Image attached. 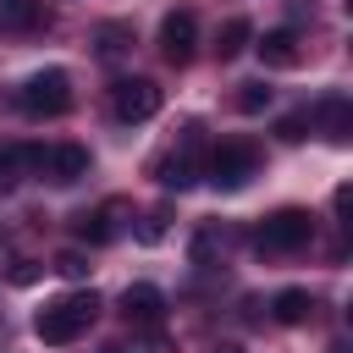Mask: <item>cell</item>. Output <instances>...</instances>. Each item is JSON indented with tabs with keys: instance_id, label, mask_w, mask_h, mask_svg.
I'll return each instance as SVG.
<instances>
[{
	"instance_id": "6da1fadb",
	"label": "cell",
	"mask_w": 353,
	"mask_h": 353,
	"mask_svg": "<svg viewBox=\"0 0 353 353\" xmlns=\"http://www.w3.org/2000/svg\"><path fill=\"white\" fill-rule=\"evenodd\" d=\"M94 314H99V292H94V287L66 292V298H55V303H44V309L33 314V336L50 342V347H66V342H77V336L94 325Z\"/></svg>"
},
{
	"instance_id": "7a4b0ae2",
	"label": "cell",
	"mask_w": 353,
	"mask_h": 353,
	"mask_svg": "<svg viewBox=\"0 0 353 353\" xmlns=\"http://www.w3.org/2000/svg\"><path fill=\"white\" fill-rule=\"evenodd\" d=\"M309 237H314V215L298 210V204L270 210V215L254 226V243H259L265 254H298V248H309Z\"/></svg>"
},
{
	"instance_id": "3957f363",
	"label": "cell",
	"mask_w": 353,
	"mask_h": 353,
	"mask_svg": "<svg viewBox=\"0 0 353 353\" xmlns=\"http://www.w3.org/2000/svg\"><path fill=\"white\" fill-rule=\"evenodd\" d=\"M17 105H22L28 116H66V110H72V77H66L61 66L33 72V77L17 88Z\"/></svg>"
},
{
	"instance_id": "277c9868",
	"label": "cell",
	"mask_w": 353,
	"mask_h": 353,
	"mask_svg": "<svg viewBox=\"0 0 353 353\" xmlns=\"http://www.w3.org/2000/svg\"><path fill=\"white\" fill-rule=\"evenodd\" d=\"M254 165H259V149H254L248 138H226V143H215V149L204 154V176H210L221 193L243 188V182L254 176Z\"/></svg>"
},
{
	"instance_id": "5b68a950",
	"label": "cell",
	"mask_w": 353,
	"mask_h": 353,
	"mask_svg": "<svg viewBox=\"0 0 353 353\" xmlns=\"http://www.w3.org/2000/svg\"><path fill=\"white\" fill-rule=\"evenodd\" d=\"M199 176H204V138H199V127H188L182 143H176L165 160H154V182L171 188V193H182V188H193Z\"/></svg>"
},
{
	"instance_id": "8992f818",
	"label": "cell",
	"mask_w": 353,
	"mask_h": 353,
	"mask_svg": "<svg viewBox=\"0 0 353 353\" xmlns=\"http://www.w3.org/2000/svg\"><path fill=\"white\" fill-rule=\"evenodd\" d=\"M160 105H165V94H160V83H149V77H121V83L110 88V116L127 121V127L160 116Z\"/></svg>"
},
{
	"instance_id": "52a82bcc",
	"label": "cell",
	"mask_w": 353,
	"mask_h": 353,
	"mask_svg": "<svg viewBox=\"0 0 353 353\" xmlns=\"http://www.w3.org/2000/svg\"><path fill=\"white\" fill-rule=\"evenodd\" d=\"M39 171H44L55 188H72V182L88 176V149H83V143H50V149L39 154Z\"/></svg>"
},
{
	"instance_id": "ba28073f",
	"label": "cell",
	"mask_w": 353,
	"mask_h": 353,
	"mask_svg": "<svg viewBox=\"0 0 353 353\" xmlns=\"http://www.w3.org/2000/svg\"><path fill=\"white\" fill-rule=\"evenodd\" d=\"M193 44H199L193 11H171V17L160 22V55H165L171 66H188V61H193Z\"/></svg>"
},
{
	"instance_id": "9c48e42d",
	"label": "cell",
	"mask_w": 353,
	"mask_h": 353,
	"mask_svg": "<svg viewBox=\"0 0 353 353\" xmlns=\"http://www.w3.org/2000/svg\"><path fill=\"white\" fill-rule=\"evenodd\" d=\"M121 314H127L132 325H149V331H154V325L165 320V292L149 287V281H138V287L121 292Z\"/></svg>"
},
{
	"instance_id": "30bf717a",
	"label": "cell",
	"mask_w": 353,
	"mask_h": 353,
	"mask_svg": "<svg viewBox=\"0 0 353 353\" xmlns=\"http://www.w3.org/2000/svg\"><path fill=\"white\" fill-rule=\"evenodd\" d=\"M309 121H320V132H325L331 143H347V138H353V99H347V94H325Z\"/></svg>"
},
{
	"instance_id": "8fae6325",
	"label": "cell",
	"mask_w": 353,
	"mask_h": 353,
	"mask_svg": "<svg viewBox=\"0 0 353 353\" xmlns=\"http://www.w3.org/2000/svg\"><path fill=\"white\" fill-rule=\"evenodd\" d=\"M254 50H259V61H265V66H298V55H303L292 28H276V33H265Z\"/></svg>"
},
{
	"instance_id": "7c38bea8",
	"label": "cell",
	"mask_w": 353,
	"mask_h": 353,
	"mask_svg": "<svg viewBox=\"0 0 353 353\" xmlns=\"http://www.w3.org/2000/svg\"><path fill=\"white\" fill-rule=\"evenodd\" d=\"M39 154H44L39 143H6V149H0V193H6L22 171H39Z\"/></svg>"
},
{
	"instance_id": "4fadbf2b",
	"label": "cell",
	"mask_w": 353,
	"mask_h": 353,
	"mask_svg": "<svg viewBox=\"0 0 353 353\" xmlns=\"http://www.w3.org/2000/svg\"><path fill=\"white\" fill-rule=\"evenodd\" d=\"M270 314H276L281 325H303V320L314 314V298H309L303 287H281V292L270 298Z\"/></svg>"
},
{
	"instance_id": "5bb4252c",
	"label": "cell",
	"mask_w": 353,
	"mask_h": 353,
	"mask_svg": "<svg viewBox=\"0 0 353 353\" xmlns=\"http://www.w3.org/2000/svg\"><path fill=\"white\" fill-rule=\"evenodd\" d=\"M116 215H121L116 199L99 204L94 215H77V237H83V243H110V237H116Z\"/></svg>"
},
{
	"instance_id": "9a60e30c",
	"label": "cell",
	"mask_w": 353,
	"mask_h": 353,
	"mask_svg": "<svg viewBox=\"0 0 353 353\" xmlns=\"http://www.w3.org/2000/svg\"><path fill=\"white\" fill-rule=\"evenodd\" d=\"M39 22H44L39 0H0V28H11V33H28V28H39Z\"/></svg>"
},
{
	"instance_id": "2e32d148",
	"label": "cell",
	"mask_w": 353,
	"mask_h": 353,
	"mask_svg": "<svg viewBox=\"0 0 353 353\" xmlns=\"http://www.w3.org/2000/svg\"><path fill=\"white\" fill-rule=\"evenodd\" d=\"M94 44H99V61H121V55L132 50V28H127V22H105V28L94 33Z\"/></svg>"
},
{
	"instance_id": "e0dca14e",
	"label": "cell",
	"mask_w": 353,
	"mask_h": 353,
	"mask_svg": "<svg viewBox=\"0 0 353 353\" xmlns=\"http://www.w3.org/2000/svg\"><path fill=\"white\" fill-rule=\"evenodd\" d=\"M248 39H254L248 17H232V22L221 28V39H215V55H221V61H232V55H243V50H248Z\"/></svg>"
},
{
	"instance_id": "ac0fdd59",
	"label": "cell",
	"mask_w": 353,
	"mask_h": 353,
	"mask_svg": "<svg viewBox=\"0 0 353 353\" xmlns=\"http://www.w3.org/2000/svg\"><path fill=\"white\" fill-rule=\"evenodd\" d=\"M309 127H314V121H309V110H292V116H281V121H276V138H281V143H303V138H309Z\"/></svg>"
},
{
	"instance_id": "d6986e66",
	"label": "cell",
	"mask_w": 353,
	"mask_h": 353,
	"mask_svg": "<svg viewBox=\"0 0 353 353\" xmlns=\"http://www.w3.org/2000/svg\"><path fill=\"white\" fill-rule=\"evenodd\" d=\"M265 105H270V88H265V83H243L237 110H248V116H254V110H265Z\"/></svg>"
},
{
	"instance_id": "ffe728a7",
	"label": "cell",
	"mask_w": 353,
	"mask_h": 353,
	"mask_svg": "<svg viewBox=\"0 0 353 353\" xmlns=\"http://www.w3.org/2000/svg\"><path fill=\"white\" fill-rule=\"evenodd\" d=\"M160 237H165V210H149L138 226V243H160Z\"/></svg>"
},
{
	"instance_id": "44dd1931",
	"label": "cell",
	"mask_w": 353,
	"mask_h": 353,
	"mask_svg": "<svg viewBox=\"0 0 353 353\" xmlns=\"http://www.w3.org/2000/svg\"><path fill=\"white\" fill-rule=\"evenodd\" d=\"M55 270H61V276H83V270H88V259H83L77 248H66V254H55Z\"/></svg>"
},
{
	"instance_id": "7402d4cb",
	"label": "cell",
	"mask_w": 353,
	"mask_h": 353,
	"mask_svg": "<svg viewBox=\"0 0 353 353\" xmlns=\"http://www.w3.org/2000/svg\"><path fill=\"white\" fill-rule=\"evenodd\" d=\"M33 276H39V270H33V265H28V259H22V265H17V270H11V281H17V287H28V281H33Z\"/></svg>"
},
{
	"instance_id": "603a6c76",
	"label": "cell",
	"mask_w": 353,
	"mask_h": 353,
	"mask_svg": "<svg viewBox=\"0 0 353 353\" xmlns=\"http://www.w3.org/2000/svg\"><path fill=\"white\" fill-rule=\"evenodd\" d=\"M99 353H149V347H138V342H132V347H127V342H110V347H99Z\"/></svg>"
},
{
	"instance_id": "cb8c5ba5",
	"label": "cell",
	"mask_w": 353,
	"mask_h": 353,
	"mask_svg": "<svg viewBox=\"0 0 353 353\" xmlns=\"http://www.w3.org/2000/svg\"><path fill=\"white\" fill-rule=\"evenodd\" d=\"M215 353H243V347H237V342H221V347H215Z\"/></svg>"
}]
</instances>
